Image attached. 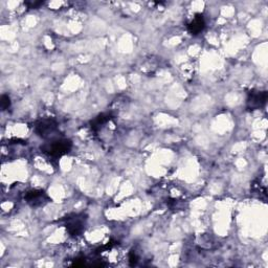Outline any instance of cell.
<instances>
[{
  "label": "cell",
  "mask_w": 268,
  "mask_h": 268,
  "mask_svg": "<svg viewBox=\"0 0 268 268\" xmlns=\"http://www.w3.org/2000/svg\"><path fill=\"white\" fill-rule=\"evenodd\" d=\"M24 199L26 203L32 207H40L51 201L49 195L42 190H31L26 192Z\"/></svg>",
  "instance_id": "cell-2"
},
{
  "label": "cell",
  "mask_w": 268,
  "mask_h": 268,
  "mask_svg": "<svg viewBox=\"0 0 268 268\" xmlns=\"http://www.w3.org/2000/svg\"><path fill=\"white\" fill-rule=\"evenodd\" d=\"M204 27H205V21H204V18L201 14H197L195 18L193 19L188 25L189 32L194 36L200 34L204 29Z\"/></svg>",
  "instance_id": "cell-6"
},
{
  "label": "cell",
  "mask_w": 268,
  "mask_h": 268,
  "mask_svg": "<svg viewBox=\"0 0 268 268\" xmlns=\"http://www.w3.org/2000/svg\"><path fill=\"white\" fill-rule=\"evenodd\" d=\"M35 130L39 137L47 139L57 130V122L53 118H44L36 124Z\"/></svg>",
  "instance_id": "cell-4"
},
{
  "label": "cell",
  "mask_w": 268,
  "mask_h": 268,
  "mask_svg": "<svg viewBox=\"0 0 268 268\" xmlns=\"http://www.w3.org/2000/svg\"><path fill=\"white\" fill-rule=\"evenodd\" d=\"M110 114H106V113H104V114H101L99 115L98 117H96L95 120L92 122V128L93 130L95 131H98L99 129H101L104 125H106L109 121H110Z\"/></svg>",
  "instance_id": "cell-7"
},
{
  "label": "cell",
  "mask_w": 268,
  "mask_h": 268,
  "mask_svg": "<svg viewBox=\"0 0 268 268\" xmlns=\"http://www.w3.org/2000/svg\"><path fill=\"white\" fill-rule=\"evenodd\" d=\"M86 225V218L83 214L73 215L72 217H68L66 220V230L71 236H79L83 233Z\"/></svg>",
  "instance_id": "cell-3"
},
{
  "label": "cell",
  "mask_w": 268,
  "mask_h": 268,
  "mask_svg": "<svg viewBox=\"0 0 268 268\" xmlns=\"http://www.w3.org/2000/svg\"><path fill=\"white\" fill-rule=\"evenodd\" d=\"M0 104H2V109L3 110H7L9 109V107L11 106V100L9 98V96L4 95L2 97V100H0Z\"/></svg>",
  "instance_id": "cell-8"
},
{
  "label": "cell",
  "mask_w": 268,
  "mask_h": 268,
  "mask_svg": "<svg viewBox=\"0 0 268 268\" xmlns=\"http://www.w3.org/2000/svg\"><path fill=\"white\" fill-rule=\"evenodd\" d=\"M267 101L266 92H255L250 93L247 98V108L249 110H256L262 108Z\"/></svg>",
  "instance_id": "cell-5"
},
{
  "label": "cell",
  "mask_w": 268,
  "mask_h": 268,
  "mask_svg": "<svg viewBox=\"0 0 268 268\" xmlns=\"http://www.w3.org/2000/svg\"><path fill=\"white\" fill-rule=\"evenodd\" d=\"M72 148V143L67 139L55 140L42 147V151L52 157H61L67 154Z\"/></svg>",
  "instance_id": "cell-1"
}]
</instances>
